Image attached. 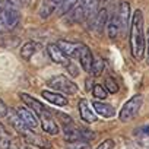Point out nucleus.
I'll return each instance as SVG.
<instances>
[{"instance_id":"nucleus-6","label":"nucleus","mask_w":149,"mask_h":149,"mask_svg":"<svg viewBox=\"0 0 149 149\" xmlns=\"http://www.w3.org/2000/svg\"><path fill=\"white\" fill-rule=\"evenodd\" d=\"M38 117L41 120V126H42V130L45 133H48V134H58L60 129H58V126H57V123H56V120H54V117H53V114H51V111L48 108L42 114H40Z\"/></svg>"},{"instance_id":"nucleus-31","label":"nucleus","mask_w":149,"mask_h":149,"mask_svg":"<svg viewBox=\"0 0 149 149\" xmlns=\"http://www.w3.org/2000/svg\"><path fill=\"white\" fill-rule=\"evenodd\" d=\"M9 149H29V148H26V146H25V148H15V146H12V143H10V148H9Z\"/></svg>"},{"instance_id":"nucleus-5","label":"nucleus","mask_w":149,"mask_h":149,"mask_svg":"<svg viewBox=\"0 0 149 149\" xmlns=\"http://www.w3.org/2000/svg\"><path fill=\"white\" fill-rule=\"evenodd\" d=\"M15 111L18 113V116L22 118V121L26 124V127H28V129L35 130V129L38 127V124H40L38 117H37V114H35L34 111H31L28 107L21 105V107H16V108H15Z\"/></svg>"},{"instance_id":"nucleus-26","label":"nucleus","mask_w":149,"mask_h":149,"mask_svg":"<svg viewBox=\"0 0 149 149\" xmlns=\"http://www.w3.org/2000/svg\"><path fill=\"white\" fill-rule=\"evenodd\" d=\"M92 94H94V97H95L97 100H105L107 95H108V92L105 91V88H104L102 85H94Z\"/></svg>"},{"instance_id":"nucleus-23","label":"nucleus","mask_w":149,"mask_h":149,"mask_svg":"<svg viewBox=\"0 0 149 149\" xmlns=\"http://www.w3.org/2000/svg\"><path fill=\"white\" fill-rule=\"evenodd\" d=\"M10 136L3 127V124L0 123V149H9L10 148Z\"/></svg>"},{"instance_id":"nucleus-8","label":"nucleus","mask_w":149,"mask_h":149,"mask_svg":"<svg viewBox=\"0 0 149 149\" xmlns=\"http://www.w3.org/2000/svg\"><path fill=\"white\" fill-rule=\"evenodd\" d=\"M82 66V69L85 72H91V66H92V61H94V56H92V51L89 50L88 45L85 44H81V48H79V54L76 57Z\"/></svg>"},{"instance_id":"nucleus-11","label":"nucleus","mask_w":149,"mask_h":149,"mask_svg":"<svg viewBox=\"0 0 149 149\" xmlns=\"http://www.w3.org/2000/svg\"><path fill=\"white\" fill-rule=\"evenodd\" d=\"M78 110H79V116L85 123H95L97 121V114L95 111L91 108L89 102L86 100H81L78 104Z\"/></svg>"},{"instance_id":"nucleus-21","label":"nucleus","mask_w":149,"mask_h":149,"mask_svg":"<svg viewBox=\"0 0 149 149\" xmlns=\"http://www.w3.org/2000/svg\"><path fill=\"white\" fill-rule=\"evenodd\" d=\"M134 137L137 139L139 143H142L145 146H149V124L137 127L134 130Z\"/></svg>"},{"instance_id":"nucleus-32","label":"nucleus","mask_w":149,"mask_h":149,"mask_svg":"<svg viewBox=\"0 0 149 149\" xmlns=\"http://www.w3.org/2000/svg\"><path fill=\"white\" fill-rule=\"evenodd\" d=\"M98 2H100V3H101V2H107V0H98Z\"/></svg>"},{"instance_id":"nucleus-4","label":"nucleus","mask_w":149,"mask_h":149,"mask_svg":"<svg viewBox=\"0 0 149 149\" xmlns=\"http://www.w3.org/2000/svg\"><path fill=\"white\" fill-rule=\"evenodd\" d=\"M142 104H143V97H142L140 94L133 95V97H132V98H130V100L121 107V110H120V113H118V118H120V121L127 123V121L133 120V118L137 116V113H139Z\"/></svg>"},{"instance_id":"nucleus-22","label":"nucleus","mask_w":149,"mask_h":149,"mask_svg":"<svg viewBox=\"0 0 149 149\" xmlns=\"http://www.w3.org/2000/svg\"><path fill=\"white\" fill-rule=\"evenodd\" d=\"M105 69V63L101 57H95L94 61H92V66H91V73L94 74V76H100V74L104 72Z\"/></svg>"},{"instance_id":"nucleus-27","label":"nucleus","mask_w":149,"mask_h":149,"mask_svg":"<svg viewBox=\"0 0 149 149\" xmlns=\"http://www.w3.org/2000/svg\"><path fill=\"white\" fill-rule=\"evenodd\" d=\"M67 148H69V149H91V148H89V145H88V142H85V140L69 142Z\"/></svg>"},{"instance_id":"nucleus-14","label":"nucleus","mask_w":149,"mask_h":149,"mask_svg":"<svg viewBox=\"0 0 149 149\" xmlns=\"http://www.w3.org/2000/svg\"><path fill=\"white\" fill-rule=\"evenodd\" d=\"M19 97H21V100L25 102V105H28V108L37 114V117H38L40 114H42V113L47 110V107L42 105L37 98H34V97H31V95H28V94H25V92H21Z\"/></svg>"},{"instance_id":"nucleus-29","label":"nucleus","mask_w":149,"mask_h":149,"mask_svg":"<svg viewBox=\"0 0 149 149\" xmlns=\"http://www.w3.org/2000/svg\"><path fill=\"white\" fill-rule=\"evenodd\" d=\"M8 111H9V108H8V105L0 100V117H6V114H8Z\"/></svg>"},{"instance_id":"nucleus-3","label":"nucleus","mask_w":149,"mask_h":149,"mask_svg":"<svg viewBox=\"0 0 149 149\" xmlns=\"http://www.w3.org/2000/svg\"><path fill=\"white\" fill-rule=\"evenodd\" d=\"M47 85L53 91L61 92V94H66V95H74V94H78V91H79L78 85L74 82H72L67 76H64V74H57V76L50 78Z\"/></svg>"},{"instance_id":"nucleus-13","label":"nucleus","mask_w":149,"mask_h":149,"mask_svg":"<svg viewBox=\"0 0 149 149\" xmlns=\"http://www.w3.org/2000/svg\"><path fill=\"white\" fill-rule=\"evenodd\" d=\"M41 95L45 101H48L50 104L56 105V107H66L69 104L67 98L61 94H57L56 91H48V89H44L41 91Z\"/></svg>"},{"instance_id":"nucleus-30","label":"nucleus","mask_w":149,"mask_h":149,"mask_svg":"<svg viewBox=\"0 0 149 149\" xmlns=\"http://www.w3.org/2000/svg\"><path fill=\"white\" fill-rule=\"evenodd\" d=\"M146 63L149 64V31H148V40H146Z\"/></svg>"},{"instance_id":"nucleus-33","label":"nucleus","mask_w":149,"mask_h":149,"mask_svg":"<svg viewBox=\"0 0 149 149\" xmlns=\"http://www.w3.org/2000/svg\"><path fill=\"white\" fill-rule=\"evenodd\" d=\"M148 148H149V146H148Z\"/></svg>"},{"instance_id":"nucleus-2","label":"nucleus","mask_w":149,"mask_h":149,"mask_svg":"<svg viewBox=\"0 0 149 149\" xmlns=\"http://www.w3.org/2000/svg\"><path fill=\"white\" fill-rule=\"evenodd\" d=\"M21 19L19 0H5L0 5V34L13 29Z\"/></svg>"},{"instance_id":"nucleus-16","label":"nucleus","mask_w":149,"mask_h":149,"mask_svg":"<svg viewBox=\"0 0 149 149\" xmlns=\"http://www.w3.org/2000/svg\"><path fill=\"white\" fill-rule=\"evenodd\" d=\"M61 2H63V0H44L41 8H40V16L42 19L51 16L58 9V6L61 5Z\"/></svg>"},{"instance_id":"nucleus-24","label":"nucleus","mask_w":149,"mask_h":149,"mask_svg":"<svg viewBox=\"0 0 149 149\" xmlns=\"http://www.w3.org/2000/svg\"><path fill=\"white\" fill-rule=\"evenodd\" d=\"M78 3H79V0H63L61 5L58 6V13L64 16L69 10H72Z\"/></svg>"},{"instance_id":"nucleus-20","label":"nucleus","mask_w":149,"mask_h":149,"mask_svg":"<svg viewBox=\"0 0 149 149\" xmlns=\"http://www.w3.org/2000/svg\"><path fill=\"white\" fill-rule=\"evenodd\" d=\"M40 50V44L35 41H26L21 48V57L24 60H29L37 51Z\"/></svg>"},{"instance_id":"nucleus-7","label":"nucleus","mask_w":149,"mask_h":149,"mask_svg":"<svg viewBox=\"0 0 149 149\" xmlns=\"http://www.w3.org/2000/svg\"><path fill=\"white\" fill-rule=\"evenodd\" d=\"M22 136H24V139L26 140V143H29V145L38 146V148H41V149H50V148H51V143H50L48 139H45V137L41 136V134L34 133L32 130H28V132H26L25 134H22Z\"/></svg>"},{"instance_id":"nucleus-18","label":"nucleus","mask_w":149,"mask_h":149,"mask_svg":"<svg viewBox=\"0 0 149 149\" xmlns=\"http://www.w3.org/2000/svg\"><path fill=\"white\" fill-rule=\"evenodd\" d=\"M47 53H48L50 58L54 63H57V64H66L69 61V58L63 54V51L58 48L57 44H48L47 45Z\"/></svg>"},{"instance_id":"nucleus-17","label":"nucleus","mask_w":149,"mask_h":149,"mask_svg":"<svg viewBox=\"0 0 149 149\" xmlns=\"http://www.w3.org/2000/svg\"><path fill=\"white\" fill-rule=\"evenodd\" d=\"M92 108H94V111H95L98 116H101V117H104V118L114 117V114H116L114 107H113V105H110V104H107V102L94 101V102H92Z\"/></svg>"},{"instance_id":"nucleus-12","label":"nucleus","mask_w":149,"mask_h":149,"mask_svg":"<svg viewBox=\"0 0 149 149\" xmlns=\"http://www.w3.org/2000/svg\"><path fill=\"white\" fill-rule=\"evenodd\" d=\"M105 29H107V35L108 38L111 40H116L121 29H120V22H118V16H117V10L111 15H108V21H107V25H105Z\"/></svg>"},{"instance_id":"nucleus-10","label":"nucleus","mask_w":149,"mask_h":149,"mask_svg":"<svg viewBox=\"0 0 149 149\" xmlns=\"http://www.w3.org/2000/svg\"><path fill=\"white\" fill-rule=\"evenodd\" d=\"M57 45L58 48L63 51V54L69 58H76L78 54H79V48H81V44L78 42H72V41H66V40H60L57 41Z\"/></svg>"},{"instance_id":"nucleus-19","label":"nucleus","mask_w":149,"mask_h":149,"mask_svg":"<svg viewBox=\"0 0 149 149\" xmlns=\"http://www.w3.org/2000/svg\"><path fill=\"white\" fill-rule=\"evenodd\" d=\"M107 21H108V9H105V8L98 9V12L92 21V28H95L97 32H102V29L107 25Z\"/></svg>"},{"instance_id":"nucleus-28","label":"nucleus","mask_w":149,"mask_h":149,"mask_svg":"<svg viewBox=\"0 0 149 149\" xmlns=\"http://www.w3.org/2000/svg\"><path fill=\"white\" fill-rule=\"evenodd\" d=\"M113 146H114V142H113L111 139H107V140L101 142V143L97 146V149H113Z\"/></svg>"},{"instance_id":"nucleus-15","label":"nucleus","mask_w":149,"mask_h":149,"mask_svg":"<svg viewBox=\"0 0 149 149\" xmlns=\"http://www.w3.org/2000/svg\"><path fill=\"white\" fill-rule=\"evenodd\" d=\"M6 117L9 118V121H10L12 127H13L18 133L25 134L28 130H31V129H28V127H26V124H25V123L22 121V118L18 116V113L15 111V108H13V110H9V111H8V114H6Z\"/></svg>"},{"instance_id":"nucleus-1","label":"nucleus","mask_w":149,"mask_h":149,"mask_svg":"<svg viewBox=\"0 0 149 149\" xmlns=\"http://www.w3.org/2000/svg\"><path fill=\"white\" fill-rule=\"evenodd\" d=\"M130 50L136 60H140L145 53V31H143V13L136 9L130 22Z\"/></svg>"},{"instance_id":"nucleus-25","label":"nucleus","mask_w":149,"mask_h":149,"mask_svg":"<svg viewBox=\"0 0 149 149\" xmlns=\"http://www.w3.org/2000/svg\"><path fill=\"white\" fill-rule=\"evenodd\" d=\"M105 91L110 92V94H117L118 92V85H117V82H116L114 78L108 76L105 79Z\"/></svg>"},{"instance_id":"nucleus-9","label":"nucleus","mask_w":149,"mask_h":149,"mask_svg":"<svg viewBox=\"0 0 149 149\" xmlns=\"http://www.w3.org/2000/svg\"><path fill=\"white\" fill-rule=\"evenodd\" d=\"M117 16H118V22H120V29H121V32H124L129 22H130V5H129V2L118 3Z\"/></svg>"}]
</instances>
